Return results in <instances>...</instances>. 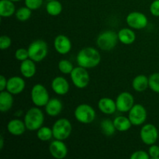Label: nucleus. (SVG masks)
<instances>
[{
	"label": "nucleus",
	"mask_w": 159,
	"mask_h": 159,
	"mask_svg": "<svg viewBox=\"0 0 159 159\" xmlns=\"http://www.w3.org/2000/svg\"><path fill=\"white\" fill-rule=\"evenodd\" d=\"M118 41L117 33L113 30H105L98 35L96 44L102 51H110L116 48Z\"/></svg>",
	"instance_id": "nucleus-3"
},
{
	"label": "nucleus",
	"mask_w": 159,
	"mask_h": 159,
	"mask_svg": "<svg viewBox=\"0 0 159 159\" xmlns=\"http://www.w3.org/2000/svg\"><path fill=\"white\" fill-rule=\"evenodd\" d=\"M11 1L14 2H20V1H21V0H11Z\"/></svg>",
	"instance_id": "nucleus-40"
},
{
	"label": "nucleus",
	"mask_w": 159,
	"mask_h": 159,
	"mask_svg": "<svg viewBox=\"0 0 159 159\" xmlns=\"http://www.w3.org/2000/svg\"><path fill=\"white\" fill-rule=\"evenodd\" d=\"M47 1H48H48H51V0H47Z\"/></svg>",
	"instance_id": "nucleus-41"
},
{
	"label": "nucleus",
	"mask_w": 159,
	"mask_h": 159,
	"mask_svg": "<svg viewBox=\"0 0 159 159\" xmlns=\"http://www.w3.org/2000/svg\"><path fill=\"white\" fill-rule=\"evenodd\" d=\"M76 120L82 124H90L96 117V110L87 103H82L78 106L74 111Z\"/></svg>",
	"instance_id": "nucleus-6"
},
{
	"label": "nucleus",
	"mask_w": 159,
	"mask_h": 159,
	"mask_svg": "<svg viewBox=\"0 0 159 159\" xmlns=\"http://www.w3.org/2000/svg\"><path fill=\"white\" fill-rule=\"evenodd\" d=\"M44 107L45 112L48 116L55 117L58 116L63 110V103L57 98H52L50 99Z\"/></svg>",
	"instance_id": "nucleus-18"
},
{
	"label": "nucleus",
	"mask_w": 159,
	"mask_h": 159,
	"mask_svg": "<svg viewBox=\"0 0 159 159\" xmlns=\"http://www.w3.org/2000/svg\"><path fill=\"white\" fill-rule=\"evenodd\" d=\"M132 88L138 93H143L149 88L148 77L144 75H138L132 81Z\"/></svg>",
	"instance_id": "nucleus-23"
},
{
	"label": "nucleus",
	"mask_w": 159,
	"mask_h": 159,
	"mask_svg": "<svg viewBox=\"0 0 159 159\" xmlns=\"http://www.w3.org/2000/svg\"><path fill=\"white\" fill-rule=\"evenodd\" d=\"M49 152L53 158L64 159L68 155V149L63 141L55 139L50 143Z\"/></svg>",
	"instance_id": "nucleus-13"
},
{
	"label": "nucleus",
	"mask_w": 159,
	"mask_h": 159,
	"mask_svg": "<svg viewBox=\"0 0 159 159\" xmlns=\"http://www.w3.org/2000/svg\"><path fill=\"white\" fill-rule=\"evenodd\" d=\"M71 80L73 85L79 89H83L89 85L90 75L86 68L79 66L75 67L70 74Z\"/></svg>",
	"instance_id": "nucleus-8"
},
{
	"label": "nucleus",
	"mask_w": 159,
	"mask_h": 159,
	"mask_svg": "<svg viewBox=\"0 0 159 159\" xmlns=\"http://www.w3.org/2000/svg\"><path fill=\"white\" fill-rule=\"evenodd\" d=\"M30 99L36 107H45L50 100L49 93L43 85L40 83L35 84L31 89Z\"/></svg>",
	"instance_id": "nucleus-7"
},
{
	"label": "nucleus",
	"mask_w": 159,
	"mask_h": 159,
	"mask_svg": "<svg viewBox=\"0 0 159 159\" xmlns=\"http://www.w3.org/2000/svg\"><path fill=\"white\" fill-rule=\"evenodd\" d=\"M62 10L63 6L58 0H51L47 3L46 12L51 16H57L61 13Z\"/></svg>",
	"instance_id": "nucleus-26"
},
{
	"label": "nucleus",
	"mask_w": 159,
	"mask_h": 159,
	"mask_svg": "<svg viewBox=\"0 0 159 159\" xmlns=\"http://www.w3.org/2000/svg\"><path fill=\"white\" fill-rule=\"evenodd\" d=\"M76 61L79 66L86 69L96 68L101 61V54L96 48L86 47L79 51L76 56Z\"/></svg>",
	"instance_id": "nucleus-1"
},
{
	"label": "nucleus",
	"mask_w": 159,
	"mask_h": 159,
	"mask_svg": "<svg viewBox=\"0 0 159 159\" xmlns=\"http://www.w3.org/2000/svg\"><path fill=\"white\" fill-rule=\"evenodd\" d=\"M32 11L33 10H31V9H30V8H28L27 6L20 7L18 9H16V11L15 16L19 21H27V20L31 17Z\"/></svg>",
	"instance_id": "nucleus-29"
},
{
	"label": "nucleus",
	"mask_w": 159,
	"mask_h": 159,
	"mask_svg": "<svg viewBox=\"0 0 159 159\" xmlns=\"http://www.w3.org/2000/svg\"><path fill=\"white\" fill-rule=\"evenodd\" d=\"M116 109L120 113H128L134 105V98L130 93L123 92L116 98Z\"/></svg>",
	"instance_id": "nucleus-12"
},
{
	"label": "nucleus",
	"mask_w": 159,
	"mask_h": 159,
	"mask_svg": "<svg viewBox=\"0 0 159 159\" xmlns=\"http://www.w3.org/2000/svg\"><path fill=\"white\" fill-rule=\"evenodd\" d=\"M35 63L36 62L30 58L26 59L20 63V71L23 77L26 79H31L35 75L37 72V66Z\"/></svg>",
	"instance_id": "nucleus-20"
},
{
	"label": "nucleus",
	"mask_w": 159,
	"mask_h": 159,
	"mask_svg": "<svg viewBox=\"0 0 159 159\" xmlns=\"http://www.w3.org/2000/svg\"><path fill=\"white\" fill-rule=\"evenodd\" d=\"M149 89L155 93H159V72H155L148 77Z\"/></svg>",
	"instance_id": "nucleus-31"
},
{
	"label": "nucleus",
	"mask_w": 159,
	"mask_h": 159,
	"mask_svg": "<svg viewBox=\"0 0 159 159\" xmlns=\"http://www.w3.org/2000/svg\"><path fill=\"white\" fill-rule=\"evenodd\" d=\"M128 117L134 126H141L145 123L148 117L147 110L143 105L136 103L128 112Z\"/></svg>",
	"instance_id": "nucleus-11"
},
{
	"label": "nucleus",
	"mask_w": 159,
	"mask_h": 159,
	"mask_svg": "<svg viewBox=\"0 0 159 159\" xmlns=\"http://www.w3.org/2000/svg\"><path fill=\"white\" fill-rule=\"evenodd\" d=\"M54 48L58 54L65 55L71 51L72 43L71 40L64 34H59L54 38Z\"/></svg>",
	"instance_id": "nucleus-14"
},
{
	"label": "nucleus",
	"mask_w": 159,
	"mask_h": 159,
	"mask_svg": "<svg viewBox=\"0 0 159 159\" xmlns=\"http://www.w3.org/2000/svg\"><path fill=\"white\" fill-rule=\"evenodd\" d=\"M130 158V159H149L150 156L148 155V152L143 150H138L133 152Z\"/></svg>",
	"instance_id": "nucleus-35"
},
{
	"label": "nucleus",
	"mask_w": 159,
	"mask_h": 159,
	"mask_svg": "<svg viewBox=\"0 0 159 159\" xmlns=\"http://www.w3.org/2000/svg\"><path fill=\"white\" fill-rule=\"evenodd\" d=\"M100 128L102 134L107 137L113 136L116 131L113 120L110 119H104L101 121Z\"/></svg>",
	"instance_id": "nucleus-27"
},
{
	"label": "nucleus",
	"mask_w": 159,
	"mask_h": 159,
	"mask_svg": "<svg viewBox=\"0 0 159 159\" xmlns=\"http://www.w3.org/2000/svg\"><path fill=\"white\" fill-rule=\"evenodd\" d=\"M12 45V39L7 35H2L0 37V49L5 51L10 48Z\"/></svg>",
	"instance_id": "nucleus-33"
},
{
	"label": "nucleus",
	"mask_w": 159,
	"mask_h": 159,
	"mask_svg": "<svg viewBox=\"0 0 159 159\" xmlns=\"http://www.w3.org/2000/svg\"><path fill=\"white\" fill-rule=\"evenodd\" d=\"M25 5L31 10H37L43 5V0H24Z\"/></svg>",
	"instance_id": "nucleus-34"
},
{
	"label": "nucleus",
	"mask_w": 159,
	"mask_h": 159,
	"mask_svg": "<svg viewBox=\"0 0 159 159\" xmlns=\"http://www.w3.org/2000/svg\"><path fill=\"white\" fill-rule=\"evenodd\" d=\"M117 34L119 41L124 45H130L136 40V34L130 27L122 28L118 31Z\"/></svg>",
	"instance_id": "nucleus-21"
},
{
	"label": "nucleus",
	"mask_w": 159,
	"mask_h": 159,
	"mask_svg": "<svg viewBox=\"0 0 159 159\" xmlns=\"http://www.w3.org/2000/svg\"><path fill=\"white\" fill-rule=\"evenodd\" d=\"M15 58L20 62L30 58L28 49H26V48H20L16 49V51H15Z\"/></svg>",
	"instance_id": "nucleus-32"
},
{
	"label": "nucleus",
	"mask_w": 159,
	"mask_h": 159,
	"mask_svg": "<svg viewBox=\"0 0 159 159\" xmlns=\"http://www.w3.org/2000/svg\"><path fill=\"white\" fill-rule=\"evenodd\" d=\"M37 137L40 141H49L54 138L52 128H50L47 126H42L40 129L37 130Z\"/></svg>",
	"instance_id": "nucleus-28"
},
{
	"label": "nucleus",
	"mask_w": 159,
	"mask_h": 159,
	"mask_svg": "<svg viewBox=\"0 0 159 159\" xmlns=\"http://www.w3.org/2000/svg\"><path fill=\"white\" fill-rule=\"evenodd\" d=\"M51 89L58 96H65L69 92V82L63 76H57L51 82Z\"/></svg>",
	"instance_id": "nucleus-16"
},
{
	"label": "nucleus",
	"mask_w": 159,
	"mask_h": 159,
	"mask_svg": "<svg viewBox=\"0 0 159 159\" xmlns=\"http://www.w3.org/2000/svg\"><path fill=\"white\" fill-rule=\"evenodd\" d=\"M27 130L24 121L20 119H12L8 122L7 130L12 136H21Z\"/></svg>",
	"instance_id": "nucleus-17"
},
{
	"label": "nucleus",
	"mask_w": 159,
	"mask_h": 159,
	"mask_svg": "<svg viewBox=\"0 0 159 159\" xmlns=\"http://www.w3.org/2000/svg\"><path fill=\"white\" fill-rule=\"evenodd\" d=\"M98 108L106 115H112L117 110L116 101L110 97H102L98 102Z\"/></svg>",
	"instance_id": "nucleus-19"
},
{
	"label": "nucleus",
	"mask_w": 159,
	"mask_h": 159,
	"mask_svg": "<svg viewBox=\"0 0 159 159\" xmlns=\"http://www.w3.org/2000/svg\"><path fill=\"white\" fill-rule=\"evenodd\" d=\"M26 88V82L20 76H12L8 79L6 90L12 95H18L23 93Z\"/></svg>",
	"instance_id": "nucleus-15"
},
{
	"label": "nucleus",
	"mask_w": 159,
	"mask_h": 159,
	"mask_svg": "<svg viewBox=\"0 0 159 159\" xmlns=\"http://www.w3.org/2000/svg\"><path fill=\"white\" fill-rule=\"evenodd\" d=\"M16 6L14 2L11 0L0 1V16L2 18H9L16 13Z\"/></svg>",
	"instance_id": "nucleus-24"
},
{
	"label": "nucleus",
	"mask_w": 159,
	"mask_h": 159,
	"mask_svg": "<svg viewBox=\"0 0 159 159\" xmlns=\"http://www.w3.org/2000/svg\"><path fill=\"white\" fill-rule=\"evenodd\" d=\"M58 70L62 73V74L65 75H70L71 72L72 71V70L74 69V65L71 63L70 61L67 60V59H61V61H59L58 65Z\"/></svg>",
	"instance_id": "nucleus-30"
},
{
	"label": "nucleus",
	"mask_w": 159,
	"mask_h": 159,
	"mask_svg": "<svg viewBox=\"0 0 159 159\" xmlns=\"http://www.w3.org/2000/svg\"><path fill=\"white\" fill-rule=\"evenodd\" d=\"M148 155L150 158L152 159H159V146L156 145L155 144L149 146Z\"/></svg>",
	"instance_id": "nucleus-36"
},
{
	"label": "nucleus",
	"mask_w": 159,
	"mask_h": 159,
	"mask_svg": "<svg viewBox=\"0 0 159 159\" xmlns=\"http://www.w3.org/2000/svg\"><path fill=\"white\" fill-rule=\"evenodd\" d=\"M150 12L152 16L159 17V0H154L150 5Z\"/></svg>",
	"instance_id": "nucleus-37"
},
{
	"label": "nucleus",
	"mask_w": 159,
	"mask_h": 159,
	"mask_svg": "<svg viewBox=\"0 0 159 159\" xmlns=\"http://www.w3.org/2000/svg\"><path fill=\"white\" fill-rule=\"evenodd\" d=\"M29 57L35 62H40L45 59L48 54V43L43 40H34L28 47Z\"/></svg>",
	"instance_id": "nucleus-4"
},
{
	"label": "nucleus",
	"mask_w": 159,
	"mask_h": 159,
	"mask_svg": "<svg viewBox=\"0 0 159 159\" xmlns=\"http://www.w3.org/2000/svg\"><path fill=\"white\" fill-rule=\"evenodd\" d=\"M140 138L146 145L155 144L158 139V129L152 124H144L140 130Z\"/></svg>",
	"instance_id": "nucleus-9"
},
{
	"label": "nucleus",
	"mask_w": 159,
	"mask_h": 159,
	"mask_svg": "<svg viewBox=\"0 0 159 159\" xmlns=\"http://www.w3.org/2000/svg\"><path fill=\"white\" fill-rule=\"evenodd\" d=\"M13 95L8 92L7 90L0 92V111L2 113H6L13 106Z\"/></svg>",
	"instance_id": "nucleus-22"
},
{
	"label": "nucleus",
	"mask_w": 159,
	"mask_h": 159,
	"mask_svg": "<svg viewBox=\"0 0 159 159\" xmlns=\"http://www.w3.org/2000/svg\"><path fill=\"white\" fill-rule=\"evenodd\" d=\"M40 107H34L26 111L24 116V121L26 129L30 131H37L44 123V114L43 112L40 110Z\"/></svg>",
	"instance_id": "nucleus-2"
},
{
	"label": "nucleus",
	"mask_w": 159,
	"mask_h": 159,
	"mask_svg": "<svg viewBox=\"0 0 159 159\" xmlns=\"http://www.w3.org/2000/svg\"><path fill=\"white\" fill-rule=\"evenodd\" d=\"M113 124L116 127V131L126 132L130 130L132 127V124L130 122L128 116H118L113 120Z\"/></svg>",
	"instance_id": "nucleus-25"
},
{
	"label": "nucleus",
	"mask_w": 159,
	"mask_h": 159,
	"mask_svg": "<svg viewBox=\"0 0 159 159\" xmlns=\"http://www.w3.org/2000/svg\"><path fill=\"white\" fill-rule=\"evenodd\" d=\"M3 147H4V138L2 135H1L0 136V150H2Z\"/></svg>",
	"instance_id": "nucleus-39"
},
{
	"label": "nucleus",
	"mask_w": 159,
	"mask_h": 159,
	"mask_svg": "<svg viewBox=\"0 0 159 159\" xmlns=\"http://www.w3.org/2000/svg\"><path fill=\"white\" fill-rule=\"evenodd\" d=\"M53 135L54 139L65 141L68 139L72 131V125L69 120L60 118L54 122L52 126Z\"/></svg>",
	"instance_id": "nucleus-5"
},
{
	"label": "nucleus",
	"mask_w": 159,
	"mask_h": 159,
	"mask_svg": "<svg viewBox=\"0 0 159 159\" xmlns=\"http://www.w3.org/2000/svg\"><path fill=\"white\" fill-rule=\"evenodd\" d=\"M126 22L129 27L133 30L144 29L148 24L147 16L141 12H131L126 17Z\"/></svg>",
	"instance_id": "nucleus-10"
},
{
	"label": "nucleus",
	"mask_w": 159,
	"mask_h": 159,
	"mask_svg": "<svg viewBox=\"0 0 159 159\" xmlns=\"http://www.w3.org/2000/svg\"><path fill=\"white\" fill-rule=\"evenodd\" d=\"M7 81L8 79H6V78L4 75L0 76V92L6 90Z\"/></svg>",
	"instance_id": "nucleus-38"
}]
</instances>
